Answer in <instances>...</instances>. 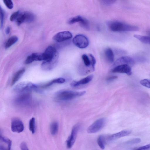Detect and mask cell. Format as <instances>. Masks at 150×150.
<instances>
[{"label": "cell", "mask_w": 150, "mask_h": 150, "mask_svg": "<svg viewBox=\"0 0 150 150\" xmlns=\"http://www.w3.org/2000/svg\"><path fill=\"white\" fill-rule=\"evenodd\" d=\"M42 66L44 69L49 71L53 69L57 65L58 61V52L54 47L50 46L42 53Z\"/></svg>", "instance_id": "1"}, {"label": "cell", "mask_w": 150, "mask_h": 150, "mask_svg": "<svg viewBox=\"0 0 150 150\" xmlns=\"http://www.w3.org/2000/svg\"><path fill=\"white\" fill-rule=\"evenodd\" d=\"M108 26L110 30L115 32L137 31L139 29L137 26L117 21L108 22Z\"/></svg>", "instance_id": "2"}, {"label": "cell", "mask_w": 150, "mask_h": 150, "mask_svg": "<svg viewBox=\"0 0 150 150\" xmlns=\"http://www.w3.org/2000/svg\"><path fill=\"white\" fill-rule=\"evenodd\" d=\"M86 93L85 91H77L71 90H62L57 92L55 94V98L61 100H67L77 97L83 95Z\"/></svg>", "instance_id": "3"}, {"label": "cell", "mask_w": 150, "mask_h": 150, "mask_svg": "<svg viewBox=\"0 0 150 150\" xmlns=\"http://www.w3.org/2000/svg\"><path fill=\"white\" fill-rule=\"evenodd\" d=\"M38 86L34 83L28 81L21 82L16 85L13 90L16 92H29L33 90H36Z\"/></svg>", "instance_id": "4"}, {"label": "cell", "mask_w": 150, "mask_h": 150, "mask_svg": "<svg viewBox=\"0 0 150 150\" xmlns=\"http://www.w3.org/2000/svg\"><path fill=\"white\" fill-rule=\"evenodd\" d=\"M106 121V119L104 118L97 120L88 127L87 130V132L92 134L99 131L105 126Z\"/></svg>", "instance_id": "5"}, {"label": "cell", "mask_w": 150, "mask_h": 150, "mask_svg": "<svg viewBox=\"0 0 150 150\" xmlns=\"http://www.w3.org/2000/svg\"><path fill=\"white\" fill-rule=\"evenodd\" d=\"M73 42L75 45L81 49L86 47L89 43L88 38L82 34L76 35L73 39Z\"/></svg>", "instance_id": "6"}, {"label": "cell", "mask_w": 150, "mask_h": 150, "mask_svg": "<svg viewBox=\"0 0 150 150\" xmlns=\"http://www.w3.org/2000/svg\"><path fill=\"white\" fill-rule=\"evenodd\" d=\"M35 18L34 15L30 12H25L19 14L16 19V22L19 25L24 22L30 23L33 21Z\"/></svg>", "instance_id": "7"}, {"label": "cell", "mask_w": 150, "mask_h": 150, "mask_svg": "<svg viewBox=\"0 0 150 150\" xmlns=\"http://www.w3.org/2000/svg\"><path fill=\"white\" fill-rule=\"evenodd\" d=\"M79 125L76 124L72 127L70 135L69 136L66 142V145L67 148H71L74 144L76 139Z\"/></svg>", "instance_id": "8"}, {"label": "cell", "mask_w": 150, "mask_h": 150, "mask_svg": "<svg viewBox=\"0 0 150 150\" xmlns=\"http://www.w3.org/2000/svg\"><path fill=\"white\" fill-rule=\"evenodd\" d=\"M11 128L13 132L19 133L23 131L24 126L23 122L20 119L15 118L11 121Z\"/></svg>", "instance_id": "9"}, {"label": "cell", "mask_w": 150, "mask_h": 150, "mask_svg": "<svg viewBox=\"0 0 150 150\" xmlns=\"http://www.w3.org/2000/svg\"><path fill=\"white\" fill-rule=\"evenodd\" d=\"M72 37L71 33L69 31H64L59 32L55 34L53 39L58 42H63L71 39Z\"/></svg>", "instance_id": "10"}, {"label": "cell", "mask_w": 150, "mask_h": 150, "mask_svg": "<svg viewBox=\"0 0 150 150\" xmlns=\"http://www.w3.org/2000/svg\"><path fill=\"white\" fill-rule=\"evenodd\" d=\"M79 22L87 30L89 29V23L88 20L85 18L80 16H77L70 19L68 21V23L71 24Z\"/></svg>", "instance_id": "11"}, {"label": "cell", "mask_w": 150, "mask_h": 150, "mask_svg": "<svg viewBox=\"0 0 150 150\" xmlns=\"http://www.w3.org/2000/svg\"><path fill=\"white\" fill-rule=\"evenodd\" d=\"M23 93L15 99V102L18 105H23L27 104L31 100V97L29 92Z\"/></svg>", "instance_id": "12"}, {"label": "cell", "mask_w": 150, "mask_h": 150, "mask_svg": "<svg viewBox=\"0 0 150 150\" xmlns=\"http://www.w3.org/2000/svg\"><path fill=\"white\" fill-rule=\"evenodd\" d=\"M112 72L115 73H125L129 76L132 74L131 68L129 65L126 64L119 65L114 67Z\"/></svg>", "instance_id": "13"}, {"label": "cell", "mask_w": 150, "mask_h": 150, "mask_svg": "<svg viewBox=\"0 0 150 150\" xmlns=\"http://www.w3.org/2000/svg\"><path fill=\"white\" fill-rule=\"evenodd\" d=\"M131 132V131L130 130H124L109 136L106 139L110 141L114 140L122 137L127 136L130 134Z\"/></svg>", "instance_id": "14"}, {"label": "cell", "mask_w": 150, "mask_h": 150, "mask_svg": "<svg viewBox=\"0 0 150 150\" xmlns=\"http://www.w3.org/2000/svg\"><path fill=\"white\" fill-rule=\"evenodd\" d=\"M134 63V61L132 58L129 56H124L118 59L115 64V65L126 64L130 66L133 65Z\"/></svg>", "instance_id": "15"}, {"label": "cell", "mask_w": 150, "mask_h": 150, "mask_svg": "<svg viewBox=\"0 0 150 150\" xmlns=\"http://www.w3.org/2000/svg\"><path fill=\"white\" fill-rule=\"evenodd\" d=\"M42 61V53H33L28 56L25 61V63L28 64L34 61Z\"/></svg>", "instance_id": "16"}, {"label": "cell", "mask_w": 150, "mask_h": 150, "mask_svg": "<svg viewBox=\"0 0 150 150\" xmlns=\"http://www.w3.org/2000/svg\"><path fill=\"white\" fill-rule=\"evenodd\" d=\"M93 77V75H89L80 80L73 81L71 83L70 85L72 87H75L80 85L87 84L92 80Z\"/></svg>", "instance_id": "17"}, {"label": "cell", "mask_w": 150, "mask_h": 150, "mask_svg": "<svg viewBox=\"0 0 150 150\" xmlns=\"http://www.w3.org/2000/svg\"><path fill=\"white\" fill-rule=\"evenodd\" d=\"M104 54L107 60L110 62H113L114 60L113 52L112 49L109 47L106 48L104 51Z\"/></svg>", "instance_id": "18"}, {"label": "cell", "mask_w": 150, "mask_h": 150, "mask_svg": "<svg viewBox=\"0 0 150 150\" xmlns=\"http://www.w3.org/2000/svg\"><path fill=\"white\" fill-rule=\"evenodd\" d=\"M25 71L24 69H21L17 71L13 76L11 83V85H13L21 78Z\"/></svg>", "instance_id": "19"}, {"label": "cell", "mask_w": 150, "mask_h": 150, "mask_svg": "<svg viewBox=\"0 0 150 150\" xmlns=\"http://www.w3.org/2000/svg\"><path fill=\"white\" fill-rule=\"evenodd\" d=\"M133 36L140 42L147 44L150 43V37L148 36H144L139 35H134Z\"/></svg>", "instance_id": "20"}, {"label": "cell", "mask_w": 150, "mask_h": 150, "mask_svg": "<svg viewBox=\"0 0 150 150\" xmlns=\"http://www.w3.org/2000/svg\"><path fill=\"white\" fill-rule=\"evenodd\" d=\"M59 129V124L57 122L54 121L52 122L50 126V132L51 134L54 136L57 133Z\"/></svg>", "instance_id": "21"}, {"label": "cell", "mask_w": 150, "mask_h": 150, "mask_svg": "<svg viewBox=\"0 0 150 150\" xmlns=\"http://www.w3.org/2000/svg\"><path fill=\"white\" fill-rule=\"evenodd\" d=\"M18 40V38L16 36H13L10 37L7 40L5 44L6 48H9L16 43Z\"/></svg>", "instance_id": "22"}, {"label": "cell", "mask_w": 150, "mask_h": 150, "mask_svg": "<svg viewBox=\"0 0 150 150\" xmlns=\"http://www.w3.org/2000/svg\"><path fill=\"white\" fill-rule=\"evenodd\" d=\"M97 142L99 147L102 149L103 150L105 148V138L103 135L99 136L97 139Z\"/></svg>", "instance_id": "23"}, {"label": "cell", "mask_w": 150, "mask_h": 150, "mask_svg": "<svg viewBox=\"0 0 150 150\" xmlns=\"http://www.w3.org/2000/svg\"><path fill=\"white\" fill-rule=\"evenodd\" d=\"M29 130L32 134H34L35 132V122L34 117H32L30 120L29 124Z\"/></svg>", "instance_id": "24"}, {"label": "cell", "mask_w": 150, "mask_h": 150, "mask_svg": "<svg viewBox=\"0 0 150 150\" xmlns=\"http://www.w3.org/2000/svg\"><path fill=\"white\" fill-rule=\"evenodd\" d=\"M65 81V79L63 78L60 77L53 79L51 81L49 82L51 86L54 83H62Z\"/></svg>", "instance_id": "25"}, {"label": "cell", "mask_w": 150, "mask_h": 150, "mask_svg": "<svg viewBox=\"0 0 150 150\" xmlns=\"http://www.w3.org/2000/svg\"><path fill=\"white\" fill-rule=\"evenodd\" d=\"M82 58L85 65L89 67L91 65V63L89 58L86 54H83L82 56Z\"/></svg>", "instance_id": "26"}, {"label": "cell", "mask_w": 150, "mask_h": 150, "mask_svg": "<svg viewBox=\"0 0 150 150\" xmlns=\"http://www.w3.org/2000/svg\"><path fill=\"white\" fill-rule=\"evenodd\" d=\"M4 17V13L0 5V28L1 29L3 25Z\"/></svg>", "instance_id": "27"}, {"label": "cell", "mask_w": 150, "mask_h": 150, "mask_svg": "<svg viewBox=\"0 0 150 150\" xmlns=\"http://www.w3.org/2000/svg\"><path fill=\"white\" fill-rule=\"evenodd\" d=\"M89 56L90 57L91 65V66L93 71H94L95 70V65L96 62V59L94 56L91 54H89Z\"/></svg>", "instance_id": "28"}, {"label": "cell", "mask_w": 150, "mask_h": 150, "mask_svg": "<svg viewBox=\"0 0 150 150\" xmlns=\"http://www.w3.org/2000/svg\"><path fill=\"white\" fill-rule=\"evenodd\" d=\"M141 141V139L139 138H135L127 141L126 142V144L128 145H132L138 144Z\"/></svg>", "instance_id": "29"}, {"label": "cell", "mask_w": 150, "mask_h": 150, "mask_svg": "<svg viewBox=\"0 0 150 150\" xmlns=\"http://www.w3.org/2000/svg\"><path fill=\"white\" fill-rule=\"evenodd\" d=\"M140 83L142 86L148 88H150V80L147 79H144L140 81Z\"/></svg>", "instance_id": "30"}, {"label": "cell", "mask_w": 150, "mask_h": 150, "mask_svg": "<svg viewBox=\"0 0 150 150\" xmlns=\"http://www.w3.org/2000/svg\"><path fill=\"white\" fill-rule=\"evenodd\" d=\"M6 6L9 9H12L13 6L12 1L11 0H4L3 1Z\"/></svg>", "instance_id": "31"}, {"label": "cell", "mask_w": 150, "mask_h": 150, "mask_svg": "<svg viewBox=\"0 0 150 150\" xmlns=\"http://www.w3.org/2000/svg\"><path fill=\"white\" fill-rule=\"evenodd\" d=\"M133 150H150V144L134 148Z\"/></svg>", "instance_id": "32"}, {"label": "cell", "mask_w": 150, "mask_h": 150, "mask_svg": "<svg viewBox=\"0 0 150 150\" xmlns=\"http://www.w3.org/2000/svg\"><path fill=\"white\" fill-rule=\"evenodd\" d=\"M20 14L19 11H18L13 13L11 16L10 19L11 21H13L18 17Z\"/></svg>", "instance_id": "33"}, {"label": "cell", "mask_w": 150, "mask_h": 150, "mask_svg": "<svg viewBox=\"0 0 150 150\" xmlns=\"http://www.w3.org/2000/svg\"><path fill=\"white\" fill-rule=\"evenodd\" d=\"M10 140V139L4 137L2 135L0 130V141L7 144Z\"/></svg>", "instance_id": "34"}, {"label": "cell", "mask_w": 150, "mask_h": 150, "mask_svg": "<svg viewBox=\"0 0 150 150\" xmlns=\"http://www.w3.org/2000/svg\"><path fill=\"white\" fill-rule=\"evenodd\" d=\"M20 148L21 150H29L26 143L24 142L21 143Z\"/></svg>", "instance_id": "35"}, {"label": "cell", "mask_w": 150, "mask_h": 150, "mask_svg": "<svg viewBox=\"0 0 150 150\" xmlns=\"http://www.w3.org/2000/svg\"><path fill=\"white\" fill-rule=\"evenodd\" d=\"M101 1L103 4L108 5L114 3L116 1L115 0H102Z\"/></svg>", "instance_id": "36"}, {"label": "cell", "mask_w": 150, "mask_h": 150, "mask_svg": "<svg viewBox=\"0 0 150 150\" xmlns=\"http://www.w3.org/2000/svg\"><path fill=\"white\" fill-rule=\"evenodd\" d=\"M117 78V77L116 76H110L107 78V80L108 81H112Z\"/></svg>", "instance_id": "37"}, {"label": "cell", "mask_w": 150, "mask_h": 150, "mask_svg": "<svg viewBox=\"0 0 150 150\" xmlns=\"http://www.w3.org/2000/svg\"><path fill=\"white\" fill-rule=\"evenodd\" d=\"M11 144L12 142L11 140H10L9 142L7 144L8 146L7 148L6 149V150H11Z\"/></svg>", "instance_id": "38"}, {"label": "cell", "mask_w": 150, "mask_h": 150, "mask_svg": "<svg viewBox=\"0 0 150 150\" xmlns=\"http://www.w3.org/2000/svg\"><path fill=\"white\" fill-rule=\"evenodd\" d=\"M6 33L7 34H9L10 31V28L8 26L7 27L6 30Z\"/></svg>", "instance_id": "39"}, {"label": "cell", "mask_w": 150, "mask_h": 150, "mask_svg": "<svg viewBox=\"0 0 150 150\" xmlns=\"http://www.w3.org/2000/svg\"><path fill=\"white\" fill-rule=\"evenodd\" d=\"M0 150H6V148L4 146L0 144Z\"/></svg>", "instance_id": "40"}]
</instances>
